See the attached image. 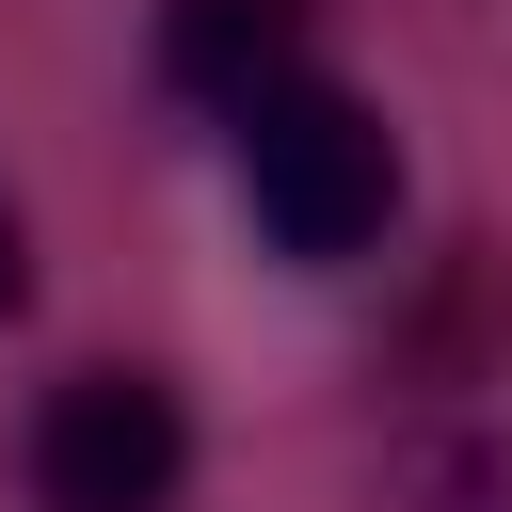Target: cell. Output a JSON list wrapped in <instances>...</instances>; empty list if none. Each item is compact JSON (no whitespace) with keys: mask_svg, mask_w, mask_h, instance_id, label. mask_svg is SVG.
Wrapping results in <instances>:
<instances>
[{"mask_svg":"<svg viewBox=\"0 0 512 512\" xmlns=\"http://www.w3.org/2000/svg\"><path fill=\"white\" fill-rule=\"evenodd\" d=\"M192 496V400L160 368H64L32 400V512H176Z\"/></svg>","mask_w":512,"mask_h":512,"instance_id":"2","label":"cell"},{"mask_svg":"<svg viewBox=\"0 0 512 512\" xmlns=\"http://www.w3.org/2000/svg\"><path fill=\"white\" fill-rule=\"evenodd\" d=\"M320 64V0H160V80L192 112H240Z\"/></svg>","mask_w":512,"mask_h":512,"instance_id":"3","label":"cell"},{"mask_svg":"<svg viewBox=\"0 0 512 512\" xmlns=\"http://www.w3.org/2000/svg\"><path fill=\"white\" fill-rule=\"evenodd\" d=\"M224 144H240L256 224H272L304 272H336V256H368V240L400 224V128H384V96H352V80H320V64L272 80V96H240Z\"/></svg>","mask_w":512,"mask_h":512,"instance_id":"1","label":"cell"},{"mask_svg":"<svg viewBox=\"0 0 512 512\" xmlns=\"http://www.w3.org/2000/svg\"><path fill=\"white\" fill-rule=\"evenodd\" d=\"M16 304H32V208L0 192V320H16Z\"/></svg>","mask_w":512,"mask_h":512,"instance_id":"4","label":"cell"}]
</instances>
